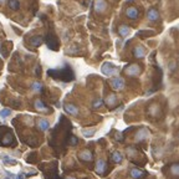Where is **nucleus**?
<instances>
[{
	"label": "nucleus",
	"instance_id": "5",
	"mask_svg": "<svg viewBox=\"0 0 179 179\" xmlns=\"http://www.w3.org/2000/svg\"><path fill=\"white\" fill-rule=\"evenodd\" d=\"M78 158L83 162H91L93 159V154L91 151H88V149H85V151H81L78 153Z\"/></svg>",
	"mask_w": 179,
	"mask_h": 179
},
{
	"label": "nucleus",
	"instance_id": "6",
	"mask_svg": "<svg viewBox=\"0 0 179 179\" xmlns=\"http://www.w3.org/2000/svg\"><path fill=\"white\" fill-rule=\"evenodd\" d=\"M129 174H131V177L133 179H142V178H144L147 175V173L144 170L139 169V168H132L131 172H129Z\"/></svg>",
	"mask_w": 179,
	"mask_h": 179
},
{
	"label": "nucleus",
	"instance_id": "25",
	"mask_svg": "<svg viewBox=\"0 0 179 179\" xmlns=\"http://www.w3.org/2000/svg\"><path fill=\"white\" fill-rule=\"evenodd\" d=\"M10 114H11V109H9V108H4V109L0 111V116H2L3 118L8 117V116H10Z\"/></svg>",
	"mask_w": 179,
	"mask_h": 179
},
{
	"label": "nucleus",
	"instance_id": "23",
	"mask_svg": "<svg viewBox=\"0 0 179 179\" xmlns=\"http://www.w3.org/2000/svg\"><path fill=\"white\" fill-rule=\"evenodd\" d=\"M102 105H103V100L97 98V100H95V101H93L92 107H93L95 109H97V108H101V107H102Z\"/></svg>",
	"mask_w": 179,
	"mask_h": 179
},
{
	"label": "nucleus",
	"instance_id": "29",
	"mask_svg": "<svg viewBox=\"0 0 179 179\" xmlns=\"http://www.w3.org/2000/svg\"><path fill=\"white\" fill-rule=\"evenodd\" d=\"M18 179H25V175H24V174H19Z\"/></svg>",
	"mask_w": 179,
	"mask_h": 179
},
{
	"label": "nucleus",
	"instance_id": "2",
	"mask_svg": "<svg viewBox=\"0 0 179 179\" xmlns=\"http://www.w3.org/2000/svg\"><path fill=\"white\" fill-rule=\"evenodd\" d=\"M142 72L141 70V66L137 65V64H131L128 66L125 67V74L128 75V76H132V77H136V76H139Z\"/></svg>",
	"mask_w": 179,
	"mask_h": 179
},
{
	"label": "nucleus",
	"instance_id": "14",
	"mask_svg": "<svg viewBox=\"0 0 179 179\" xmlns=\"http://www.w3.org/2000/svg\"><path fill=\"white\" fill-rule=\"evenodd\" d=\"M105 102H106V105H107L109 108H113V107L117 105V96H116L114 93H112V95H108V96L106 97Z\"/></svg>",
	"mask_w": 179,
	"mask_h": 179
},
{
	"label": "nucleus",
	"instance_id": "22",
	"mask_svg": "<svg viewBox=\"0 0 179 179\" xmlns=\"http://www.w3.org/2000/svg\"><path fill=\"white\" fill-rule=\"evenodd\" d=\"M170 173L173 175L179 177V163H175V164H172L170 165Z\"/></svg>",
	"mask_w": 179,
	"mask_h": 179
},
{
	"label": "nucleus",
	"instance_id": "16",
	"mask_svg": "<svg viewBox=\"0 0 179 179\" xmlns=\"http://www.w3.org/2000/svg\"><path fill=\"white\" fill-rule=\"evenodd\" d=\"M147 18L148 20H151V21H156L159 19V14H158V10L157 9H149L147 11Z\"/></svg>",
	"mask_w": 179,
	"mask_h": 179
},
{
	"label": "nucleus",
	"instance_id": "7",
	"mask_svg": "<svg viewBox=\"0 0 179 179\" xmlns=\"http://www.w3.org/2000/svg\"><path fill=\"white\" fill-rule=\"evenodd\" d=\"M148 137H149V131L147 128H141L136 134V141L137 142H142V141L147 139Z\"/></svg>",
	"mask_w": 179,
	"mask_h": 179
},
{
	"label": "nucleus",
	"instance_id": "20",
	"mask_svg": "<svg viewBox=\"0 0 179 179\" xmlns=\"http://www.w3.org/2000/svg\"><path fill=\"white\" fill-rule=\"evenodd\" d=\"M8 6L11 10H19L20 9V2L19 0H8Z\"/></svg>",
	"mask_w": 179,
	"mask_h": 179
},
{
	"label": "nucleus",
	"instance_id": "27",
	"mask_svg": "<svg viewBox=\"0 0 179 179\" xmlns=\"http://www.w3.org/2000/svg\"><path fill=\"white\" fill-rule=\"evenodd\" d=\"M77 143H78V139H77L75 136H72V137L70 138V144H71V145H76Z\"/></svg>",
	"mask_w": 179,
	"mask_h": 179
},
{
	"label": "nucleus",
	"instance_id": "28",
	"mask_svg": "<svg viewBox=\"0 0 179 179\" xmlns=\"http://www.w3.org/2000/svg\"><path fill=\"white\" fill-rule=\"evenodd\" d=\"M169 67H170V70H174V69H175V64L172 61V62H170V65H169Z\"/></svg>",
	"mask_w": 179,
	"mask_h": 179
},
{
	"label": "nucleus",
	"instance_id": "8",
	"mask_svg": "<svg viewBox=\"0 0 179 179\" xmlns=\"http://www.w3.org/2000/svg\"><path fill=\"white\" fill-rule=\"evenodd\" d=\"M106 169H107L106 162H105L103 159H98L97 163H96V172H97V174L103 175V174L106 173Z\"/></svg>",
	"mask_w": 179,
	"mask_h": 179
},
{
	"label": "nucleus",
	"instance_id": "33",
	"mask_svg": "<svg viewBox=\"0 0 179 179\" xmlns=\"http://www.w3.org/2000/svg\"><path fill=\"white\" fill-rule=\"evenodd\" d=\"M178 27H179V26H178Z\"/></svg>",
	"mask_w": 179,
	"mask_h": 179
},
{
	"label": "nucleus",
	"instance_id": "21",
	"mask_svg": "<svg viewBox=\"0 0 179 179\" xmlns=\"http://www.w3.org/2000/svg\"><path fill=\"white\" fill-rule=\"evenodd\" d=\"M42 88H44V86H42V83L39 82V81H35V82L31 83V90H33L34 92H41Z\"/></svg>",
	"mask_w": 179,
	"mask_h": 179
},
{
	"label": "nucleus",
	"instance_id": "1",
	"mask_svg": "<svg viewBox=\"0 0 179 179\" xmlns=\"http://www.w3.org/2000/svg\"><path fill=\"white\" fill-rule=\"evenodd\" d=\"M101 72L106 76H114V75H117V69L112 62L107 61L101 66Z\"/></svg>",
	"mask_w": 179,
	"mask_h": 179
},
{
	"label": "nucleus",
	"instance_id": "13",
	"mask_svg": "<svg viewBox=\"0 0 179 179\" xmlns=\"http://www.w3.org/2000/svg\"><path fill=\"white\" fill-rule=\"evenodd\" d=\"M118 34H119V36H122V38L129 36V34H131V27L127 26V25H119V27H118Z\"/></svg>",
	"mask_w": 179,
	"mask_h": 179
},
{
	"label": "nucleus",
	"instance_id": "3",
	"mask_svg": "<svg viewBox=\"0 0 179 179\" xmlns=\"http://www.w3.org/2000/svg\"><path fill=\"white\" fill-rule=\"evenodd\" d=\"M111 86L114 91H119V90L125 87V80L122 77H113L111 80Z\"/></svg>",
	"mask_w": 179,
	"mask_h": 179
},
{
	"label": "nucleus",
	"instance_id": "17",
	"mask_svg": "<svg viewBox=\"0 0 179 179\" xmlns=\"http://www.w3.org/2000/svg\"><path fill=\"white\" fill-rule=\"evenodd\" d=\"M38 127H39L40 131H47L49 127H50V123H49L47 119L40 118V119H38Z\"/></svg>",
	"mask_w": 179,
	"mask_h": 179
},
{
	"label": "nucleus",
	"instance_id": "30",
	"mask_svg": "<svg viewBox=\"0 0 179 179\" xmlns=\"http://www.w3.org/2000/svg\"><path fill=\"white\" fill-rule=\"evenodd\" d=\"M65 179H76V178H74V177H66Z\"/></svg>",
	"mask_w": 179,
	"mask_h": 179
},
{
	"label": "nucleus",
	"instance_id": "26",
	"mask_svg": "<svg viewBox=\"0 0 179 179\" xmlns=\"http://www.w3.org/2000/svg\"><path fill=\"white\" fill-rule=\"evenodd\" d=\"M4 163H6V164H16V162L14 159L9 158V157H4Z\"/></svg>",
	"mask_w": 179,
	"mask_h": 179
},
{
	"label": "nucleus",
	"instance_id": "4",
	"mask_svg": "<svg viewBox=\"0 0 179 179\" xmlns=\"http://www.w3.org/2000/svg\"><path fill=\"white\" fill-rule=\"evenodd\" d=\"M93 9L96 13H103L107 9L106 0H95L93 2Z\"/></svg>",
	"mask_w": 179,
	"mask_h": 179
},
{
	"label": "nucleus",
	"instance_id": "11",
	"mask_svg": "<svg viewBox=\"0 0 179 179\" xmlns=\"http://www.w3.org/2000/svg\"><path fill=\"white\" fill-rule=\"evenodd\" d=\"M126 15H127V18H129V19H137V18L139 16V11H138L137 8L129 6V8H127V10H126Z\"/></svg>",
	"mask_w": 179,
	"mask_h": 179
},
{
	"label": "nucleus",
	"instance_id": "31",
	"mask_svg": "<svg viewBox=\"0 0 179 179\" xmlns=\"http://www.w3.org/2000/svg\"><path fill=\"white\" fill-rule=\"evenodd\" d=\"M6 2V0H0V3H5Z\"/></svg>",
	"mask_w": 179,
	"mask_h": 179
},
{
	"label": "nucleus",
	"instance_id": "19",
	"mask_svg": "<svg viewBox=\"0 0 179 179\" xmlns=\"http://www.w3.org/2000/svg\"><path fill=\"white\" fill-rule=\"evenodd\" d=\"M42 41H44V39H42L41 36H33L31 39H30V42H31V45H33L34 47L40 46V45L42 44Z\"/></svg>",
	"mask_w": 179,
	"mask_h": 179
},
{
	"label": "nucleus",
	"instance_id": "10",
	"mask_svg": "<svg viewBox=\"0 0 179 179\" xmlns=\"http://www.w3.org/2000/svg\"><path fill=\"white\" fill-rule=\"evenodd\" d=\"M64 109L71 116H77L78 114V108L72 103H65L64 105Z\"/></svg>",
	"mask_w": 179,
	"mask_h": 179
},
{
	"label": "nucleus",
	"instance_id": "24",
	"mask_svg": "<svg viewBox=\"0 0 179 179\" xmlns=\"http://www.w3.org/2000/svg\"><path fill=\"white\" fill-rule=\"evenodd\" d=\"M82 134H83L85 137L90 138V137H92V136L95 134V129H93V128H92V129H83V131H82Z\"/></svg>",
	"mask_w": 179,
	"mask_h": 179
},
{
	"label": "nucleus",
	"instance_id": "12",
	"mask_svg": "<svg viewBox=\"0 0 179 179\" xmlns=\"http://www.w3.org/2000/svg\"><path fill=\"white\" fill-rule=\"evenodd\" d=\"M145 49L142 46V45H138V46H136L134 47V50H133V55H134V57H137V58H143L144 56H145Z\"/></svg>",
	"mask_w": 179,
	"mask_h": 179
},
{
	"label": "nucleus",
	"instance_id": "18",
	"mask_svg": "<svg viewBox=\"0 0 179 179\" xmlns=\"http://www.w3.org/2000/svg\"><path fill=\"white\" fill-rule=\"evenodd\" d=\"M111 159H112L114 163L119 164V163H122V161H123V156H122L121 152L114 151V152H112V154H111Z\"/></svg>",
	"mask_w": 179,
	"mask_h": 179
},
{
	"label": "nucleus",
	"instance_id": "32",
	"mask_svg": "<svg viewBox=\"0 0 179 179\" xmlns=\"http://www.w3.org/2000/svg\"><path fill=\"white\" fill-rule=\"evenodd\" d=\"M178 139H179V132H178Z\"/></svg>",
	"mask_w": 179,
	"mask_h": 179
},
{
	"label": "nucleus",
	"instance_id": "15",
	"mask_svg": "<svg viewBox=\"0 0 179 179\" xmlns=\"http://www.w3.org/2000/svg\"><path fill=\"white\" fill-rule=\"evenodd\" d=\"M34 107H35V109L39 111V112H47V111H49V107H47L41 100H36V101L34 102Z\"/></svg>",
	"mask_w": 179,
	"mask_h": 179
},
{
	"label": "nucleus",
	"instance_id": "9",
	"mask_svg": "<svg viewBox=\"0 0 179 179\" xmlns=\"http://www.w3.org/2000/svg\"><path fill=\"white\" fill-rule=\"evenodd\" d=\"M148 112L152 117H161V107L157 105V103H153L148 107Z\"/></svg>",
	"mask_w": 179,
	"mask_h": 179
}]
</instances>
